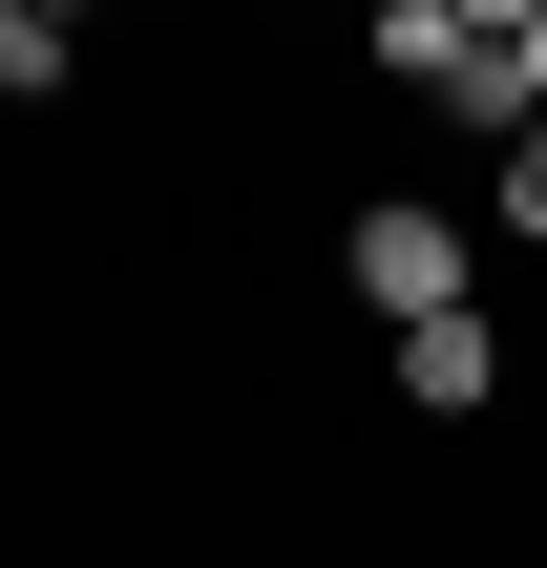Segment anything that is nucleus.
<instances>
[{"instance_id": "nucleus-2", "label": "nucleus", "mask_w": 547, "mask_h": 568, "mask_svg": "<svg viewBox=\"0 0 547 568\" xmlns=\"http://www.w3.org/2000/svg\"><path fill=\"white\" fill-rule=\"evenodd\" d=\"M485 42H506V0H379V63L422 105H485Z\"/></svg>"}, {"instance_id": "nucleus-5", "label": "nucleus", "mask_w": 547, "mask_h": 568, "mask_svg": "<svg viewBox=\"0 0 547 568\" xmlns=\"http://www.w3.org/2000/svg\"><path fill=\"white\" fill-rule=\"evenodd\" d=\"M485 232H527V253H547V126L506 148V190H485Z\"/></svg>"}, {"instance_id": "nucleus-3", "label": "nucleus", "mask_w": 547, "mask_h": 568, "mask_svg": "<svg viewBox=\"0 0 547 568\" xmlns=\"http://www.w3.org/2000/svg\"><path fill=\"white\" fill-rule=\"evenodd\" d=\"M401 400H422V422H485V400H506V337H485V316H422V337H401Z\"/></svg>"}, {"instance_id": "nucleus-4", "label": "nucleus", "mask_w": 547, "mask_h": 568, "mask_svg": "<svg viewBox=\"0 0 547 568\" xmlns=\"http://www.w3.org/2000/svg\"><path fill=\"white\" fill-rule=\"evenodd\" d=\"M63 63H84V21H63V0H0V84H21V105H42V84H63Z\"/></svg>"}, {"instance_id": "nucleus-1", "label": "nucleus", "mask_w": 547, "mask_h": 568, "mask_svg": "<svg viewBox=\"0 0 547 568\" xmlns=\"http://www.w3.org/2000/svg\"><path fill=\"white\" fill-rule=\"evenodd\" d=\"M337 253H358V295H379L401 337H422V316H485V295H464V211H401V190H379Z\"/></svg>"}]
</instances>
